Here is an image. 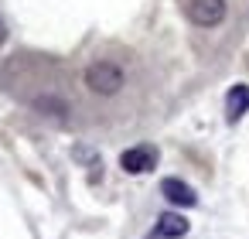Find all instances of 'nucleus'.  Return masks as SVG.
Returning <instances> with one entry per match:
<instances>
[{"label": "nucleus", "mask_w": 249, "mask_h": 239, "mask_svg": "<svg viewBox=\"0 0 249 239\" xmlns=\"http://www.w3.org/2000/svg\"><path fill=\"white\" fill-rule=\"evenodd\" d=\"M86 86L99 96H113L123 89V69L116 62H92L86 69Z\"/></svg>", "instance_id": "nucleus-1"}, {"label": "nucleus", "mask_w": 249, "mask_h": 239, "mask_svg": "<svg viewBox=\"0 0 249 239\" xmlns=\"http://www.w3.org/2000/svg\"><path fill=\"white\" fill-rule=\"evenodd\" d=\"M188 18L198 28H215L225 21V0H191L188 4Z\"/></svg>", "instance_id": "nucleus-2"}, {"label": "nucleus", "mask_w": 249, "mask_h": 239, "mask_svg": "<svg viewBox=\"0 0 249 239\" xmlns=\"http://www.w3.org/2000/svg\"><path fill=\"white\" fill-rule=\"evenodd\" d=\"M154 164H157V150H154L150 144L130 147V150H123V157H120V167H123L126 174H143V171H150Z\"/></svg>", "instance_id": "nucleus-3"}, {"label": "nucleus", "mask_w": 249, "mask_h": 239, "mask_svg": "<svg viewBox=\"0 0 249 239\" xmlns=\"http://www.w3.org/2000/svg\"><path fill=\"white\" fill-rule=\"evenodd\" d=\"M160 195H164L171 205H181V208L198 205V195H195L191 184H184L181 178H164V181H160Z\"/></svg>", "instance_id": "nucleus-4"}, {"label": "nucleus", "mask_w": 249, "mask_h": 239, "mask_svg": "<svg viewBox=\"0 0 249 239\" xmlns=\"http://www.w3.org/2000/svg\"><path fill=\"white\" fill-rule=\"evenodd\" d=\"M188 232V219L178 212H164L157 219V239H181Z\"/></svg>", "instance_id": "nucleus-5"}, {"label": "nucleus", "mask_w": 249, "mask_h": 239, "mask_svg": "<svg viewBox=\"0 0 249 239\" xmlns=\"http://www.w3.org/2000/svg\"><path fill=\"white\" fill-rule=\"evenodd\" d=\"M246 110H249V86H232L229 96H225V116H229V123H235Z\"/></svg>", "instance_id": "nucleus-6"}, {"label": "nucleus", "mask_w": 249, "mask_h": 239, "mask_svg": "<svg viewBox=\"0 0 249 239\" xmlns=\"http://www.w3.org/2000/svg\"><path fill=\"white\" fill-rule=\"evenodd\" d=\"M7 38V28H4V21H0V41H4Z\"/></svg>", "instance_id": "nucleus-7"}]
</instances>
